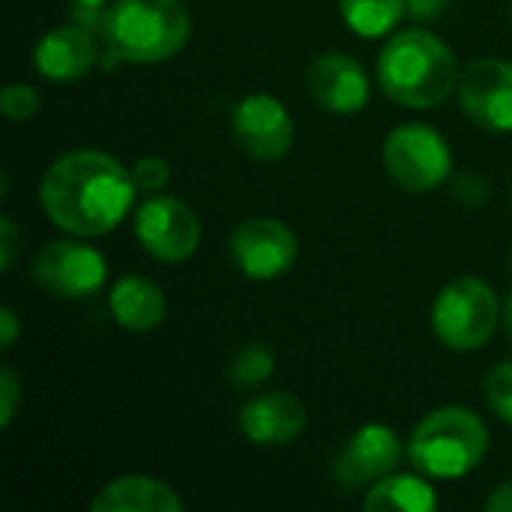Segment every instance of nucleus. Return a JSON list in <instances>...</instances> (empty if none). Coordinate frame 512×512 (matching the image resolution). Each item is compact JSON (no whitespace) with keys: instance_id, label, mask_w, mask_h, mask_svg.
<instances>
[{"instance_id":"5701e85b","label":"nucleus","mask_w":512,"mask_h":512,"mask_svg":"<svg viewBox=\"0 0 512 512\" xmlns=\"http://www.w3.org/2000/svg\"><path fill=\"white\" fill-rule=\"evenodd\" d=\"M486 402L501 423L512 426V360L498 363L486 375Z\"/></svg>"},{"instance_id":"412c9836","label":"nucleus","mask_w":512,"mask_h":512,"mask_svg":"<svg viewBox=\"0 0 512 512\" xmlns=\"http://www.w3.org/2000/svg\"><path fill=\"white\" fill-rule=\"evenodd\" d=\"M42 108V96L33 84H24V81H12L3 87L0 93V114L6 120H15V123H24L30 120L36 111Z\"/></svg>"},{"instance_id":"1a4fd4ad","label":"nucleus","mask_w":512,"mask_h":512,"mask_svg":"<svg viewBox=\"0 0 512 512\" xmlns=\"http://www.w3.org/2000/svg\"><path fill=\"white\" fill-rule=\"evenodd\" d=\"M234 267L252 282L282 279L300 255L297 234L276 216H249L228 237Z\"/></svg>"},{"instance_id":"7c9ffc66","label":"nucleus","mask_w":512,"mask_h":512,"mask_svg":"<svg viewBox=\"0 0 512 512\" xmlns=\"http://www.w3.org/2000/svg\"><path fill=\"white\" fill-rule=\"evenodd\" d=\"M75 6H84V9H105L108 0H72Z\"/></svg>"},{"instance_id":"a878e982","label":"nucleus","mask_w":512,"mask_h":512,"mask_svg":"<svg viewBox=\"0 0 512 512\" xmlns=\"http://www.w3.org/2000/svg\"><path fill=\"white\" fill-rule=\"evenodd\" d=\"M21 252V231L12 216L0 219V270L9 273L15 267V258Z\"/></svg>"},{"instance_id":"6ab92c4d","label":"nucleus","mask_w":512,"mask_h":512,"mask_svg":"<svg viewBox=\"0 0 512 512\" xmlns=\"http://www.w3.org/2000/svg\"><path fill=\"white\" fill-rule=\"evenodd\" d=\"M339 15L348 30L363 39L387 36L408 15L405 0H339Z\"/></svg>"},{"instance_id":"473e14b6","label":"nucleus","mask_w":512,"mask_h":512,"mask_svg":"<svg viewBox=\"0 0 512 512\" xmlns=\"http://www.w3.org/2000/svg\"><path fill=\"white\" fill-rule=\"evenodd\" d=\"M510 207H512V189H510Z\"/></svg>"},{"instance_id":"4be33fe9","label":"nucleus","mask_w":512,"mask_h":512,"mask_svg":"<svg viewBox=\"0 0 512 512\" xmlns=\"http://www.w3.org/2000/svg\"><path fill=\"white\" fill-rule=\"evenodd\" d=\"M450 198L465 210H480L492 201V183L477 171H459L450 177Z\"/></svg>"},{"instance_id":"6e6552de","label":"nucleus","mask_w":512,"mask_h":512,"mask_svg":"<svg viewBox=\"0 0 512 512\" xmlns=\"http://www.w3.org/2000/svg\"><path fill=\"white\" fill-rule=\"evenodd\" d=\"M141 249L162 264H183L201 246V219L180 195H147L132 219Z\"/></svg>"},{"instance_id":"0eeeda50","label":"nucleus","mask_w":512,"mask_h":512,"mask_svg":"<svg viewBox=\"0 0 512 512\" xmlns=\"http://www.w3.org/2000/svg\"><path fill=\"white\" fill-rule=\"evenodd\" d=\"M30 276L36 288L54 300H87L102 291L108 279V261L84 237L66 234L63 240L39 246L30 261Z\"/></svg>"},{"instance_id":"dca6fc26","label":"nucleus","mask_w":512,"mask_h":512,"mask_svg":"<svg viewBox=\"0 0 512 512\" xmlns=\"http://www.w3.org/2000/svg\"><path fill=\"white\" fill-rule=\"evenodd\" d=\"M183 507L174 486L147 474L114 477L90 498V512H183Z\"/></svg>"},{"instance_id":"4468645a","label":"nucleus","mask_w":512,"mask_h":512,"mask_svg":"<svg viewBox=\"0 0 512 512\" xmlns=\"http://www.w3.org/2000/svg\"><path fill=\"white\" fill-rule=\"evenodd\" d=\"M306 423V405L285 390L252 396L237 411V426L243 438L255 447H288L306 432Z\"/></svg>"},{"instance_id":"c756f323","label":"nucleus","mask_w":512,"mask_h":512,"mask_svg":"<svg viewBox=\"0 0 512 512\" xmlns=\"http://www.w3.org/2000/svg\"><path fill=\"white\" fill-rule=\"evenodd\" d=\"M501 324H504V333L512 342V294L504 300V312H501Z\"/></svg>"},{"instance_id":"aec40b11","label":"nucleus","mask_w":512,"mask_h":512,"mask_svg":"<svg viewBox=\"0 0 512 512\" xmlns=\"http://www.w3.org/2000/svg\"><path fill=\"white\" fill-rule=\"evenodd\" d=\"M276 372V354L267 342H246L228 363V384L237 390H255Z\"/></svg>"},{"instance_id":"a211bd4d","label":"nucleus","mask_w":512,"mask_h":512,"mask_svg":"<svg viewBox=\"0 0 512 512\" xmlns=\"http://www.w3.org/2000/svg\"><path fill=\"white\" fill-rule=\"evenodd\" d=\"M366 512H432L438 510V492L426 474H387L363 498Z\"/></svg>"},{"instance_id":"20e7f679","label":"nucleus","mask_w":512,"mask_h":512,"mask_svg":"<svg viewBox=\"0 0 512 512\" xmlns=\"http://www.w3.org/2000/svg\"><path fill=\"white\" fill-rule=\"evenodd\" d=\"M486 453L489 429L465 405L429 411L408 438V459L429 480H462L483 465Z\"/></svg>"},{"instance_id":"ddd939ff","label":"nucleus","mask_w":512,"mask_h":512,"mask_svg":"<svg viewBox=\"0 0 512 512\" xmlns=\"http://www.w3.org/2000/svg\"><path fill=\"white\" fill-rule=\"evenodd\" d=\"M306 87L327 114L339 117L360 114L372 96L366 69L345 51H321L318 57H312V63L306 66Z\"/></svg>"},{"instance_id":"2f4dec72","label":"nucleus","mask_w":512,"mask_h":512,"mask_svg":"<svg viewBox=\"0 0 512 512\" xmlns=\"http://www.w3.org/2000/svg\"><path fill=\"white\" fill-rule=\"evenodd\" d=\"M510 18H512V0H510Z\"/></svg>"},{"instance_id":"423d86ee","label":"nucleus","mask_w":512,"mask_h":512,"mask_svg":"<svg viewBox=\"0 0 512 512\" xmlns=\"http://www.w3.org/2000/svg\"><path fill=\"white\" fill-rule=\"evenodd\" d=\"M381 162L387 177L414 195L435 192L453 177V150L429 123H402L384 138Z\"/></svg>"},{"instance_id":"9b49d317","label":"nucleus","mask_w":512,"mask_h":512,"mask_svg":"<svg viewBox=\"0 0 512 512\" xmlns=\"http://www.w3.org/2000/svg\"><path fill=\"white\" fill-rule=\"evenodd\" d=\"M459 105L465 117L495 135L512 132V63L501 57H480L462 69Z\"/></svg>"},{"instance_id":"9d476101","label":"nucleus","mask_w":512,"mask_h":512,"mask_svg":"<svg viewBox=\"0 0 512 512\" xmlns=\"http://www.w3.org/2000/svg\"><path fill=\"white\" fill-rule=\"evenodd\" d=\"M294 135V117L273 93H249L231 111V138L255 162L285 159Z\"/></svg>"},{"instance_id":"72a5a7b5","label":"nucleus","mask_w":512,"mask_h":512,"mask_svg":"<svg viewBox=\"0 0 512 512\" xmlns=\"http://www.w3.org/2000/svg\"><path fill=\"white\" fill-rule=\"evenodd\" d=\"M510 264H512V255H510Z\"/></svg>"},{"instance_id":"f8f14e48","label":"nucleus","mask_w":512,"mask_h":512,"mask_svg":"<svg viewBox=\"0 0 512 512\" xmlns=\"http://www.w3.org/2000/svg\"><path fill=\"white\" fill-rule=\"evenodd\" d=\"M405 453L408 450H405L402 438L390 426L366 423L336 453V459H333V480L342 483L345 489L372 486L381 477L393 474L402 465Z\"/></svg>"},{"instance_id":"39448f33","label":"nucleus","mask_w":512,"mask_h":512,"mask_svg":"<svg viewBox=\"0 0 512 512\" xmlns=\"http://www.w3.org/2000/svg\"><path fill=\"white\" fill-rule=\"evenodd\" d=\"M501 312L504 306L489 282L477 276H456L438 291L429 309V327L447 351L471 354L495 339Z\"/></svg>"},{"instance_id":"7ed1b4c3","label":"nucleus","mask_w":512,"mask_h":512,"mask_svg":"<svg viewBox=\"0 0 512 512\" xmlns=\"http://www.w3.org/2000/svg\"><path fill=\"white\" fill-rule=\"evenodd\" d=\"M99 27L108 54L135 66L165 63L192 39V15L183 0H111Z\"/></svg>"},{"instance_id":"c85d7f7f","label":"nucleus","mask_w":512,"mask_h":512,"mask_svg":"<svg viewBox=\"0 0 512 512\" xmlns=\"http://www.w3.org/2000/svg\"><path fill=\"white\" fill-rule=\"evenodd\" d=\"M486 510L489 512H512V480L501 483L492 489V495L486 498Z\"/></svg>"},{"instance_id":"2eb2a0df","label":"nucleus","mask_w":512,"mask_h":512,"mask_svg":"<svg viewBox=\"0 0 512 512\" xmlns=\"http://www.w3.org/2000/svg\"><path fill=\"white\" fill-rule=\"evenodd\" d=\"M99 63V48L90 33V27L69 21L60 27H51L39 36L33 48V66L45 81L54 84H75L87 78Z\"/></svg>"},{"instance_id":"b1692460","label":"nucleus","mask_w":512,"mask_h":512,"mask_svg":"<svg viewBox=\"0 0 512 512\" xmlns=\"http://www.w3.org/2000/svg\"><path fill=\"white\" fill-rule=\"evenodd\" d=\"M129 171H132V180H135L138 192H144V195L165 192V186H168V180H171V165H168V159H162V156H156V153L135 159V162L129 165Z\"/></svg>"},{"instance_id":"393cba45","label":"nucleus","mask_w":512,"mask_h":512,"mask_svg":"<svg viewBox=\"0 0 512 512\" xmlns=\"http://www.w3.org/2000/svg\"><path fill=\"white\" fill-rule=\"evenodd\" d=\"M21 402H24V381L18 378L12 366H3L0 369V432H9Z\"/></svg>"},{"instance_id":"f3484780","label":"nucleus","mask_w":512,"mask_h":512,"mask_svg":"<svg viewBox=\"0 0 512 512\" xmlns=\"http://www.w3.org/2000/svg\"><path fill=\"white\" fill-rule=\"evenodd\" d=\"M108 312L114 324L129 333H153L156 327H162L168 315V300H165V291L153 279L129 273L111 285Z\"/></svg>"},{"instance_id":"f03ea898","label":"nucleus","mask_w":512,"mask_h":512,"mask_svg":"<svg viewBox=\"0 0 512 512\" xmlns=\"http://www.w3.org/2000/svg\"><path fill=\"white\" fill-rule=\"evenodd\" d=\"M378 84L390 102L411 111L444 105L459 90V60L444 39L423 27L393 33L378 54Z\"/></svg>"},{"instance_id":"cd10ccee","label":"nucleus","mask_w":512,"mask_h":512,"mask_svg":"<svg viewBox=\"0 0 512 512\" xmlns=\"http://www.w3.org/2000/svg\"><path fill=\"white\" fill-rule=\"evenodd\" d=\"M408 3V15L417 18V21H435L444 15V9L453 3V0H405Z\"/></svg>"},{"instance_id":"bb28decb","label":"nucleus","mask_w":512,"mask_h":512,"mask_svg":"<svg viewBox=\"0 0 512 512\" xmlns=\"http://www.w3.org/2000/svg\"><path fill=\"white\" fill-rule=\"evenodd\" d=\"M18 333H21V321H18V312L12 306H3L0 309V351H12L15 342H18Z\"/></svg>"},{"instance_id":"f257e3e1","label":"nucleus","mask_w":512,"mask_h":512,"mask_svg":"<svg viewBox=\"0 0 512 512\" xmlns=\"http://www.w3.org/2000/svg\"><path fill=\"white\" fill-rule=\"evenodd\" d=\"M132 171L108 150L78 147L57 156L39 180L45 219L72 237H105L135 207Z\"/></svg>"}]
</instances>
